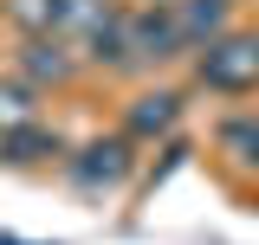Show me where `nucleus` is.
Returning <instances> with one entry per match:
<instances>
[{
	"instance_id": "f257e3e1",
	"label": "nucleus",
	"mask_w": 259,
	"mask_h": 245,
	"mask_svg": "<svg viewBox=\"0 0 259 245\" xmlns=\"http://www.w3.org/2000/svg\"><path fill=\"white\" fill-rule=\"evenodd\" d=\"M194 78H201L207 91H221V97L259 91V39H253V32H227V39H214V45L201 52V65H194Z\"/></svg>"
},
{
	"instance_id": "f03ea898",
	"label": "nucleus",
	"mask_w": 259,
	"mask_h": 245,
	"mask_svg": "<svg viewBox=\"0 0 259 245\" xmlns=\"http://www.w3.org/2000/svg\"><path fill=\"white\" fill-rule=\"evenodd\" d=\"M188 52V32H182V7L175 0H149L130 13V65H162Z\"/></svg>"
},
{
	"instance_id": "7ed1b4c3",
	"label": "nucleus",
	"mask_w": 259,
	"mask_h": 245,
	"mask_svg": "<svg viewBox=\"0 0 259 245\" xmlns=\"http://www.w3.org/2000/svg\"><path fill=\"white\" fill-rule=\"evenodd\" d=\"M130 168H136V155H130L123 136H97V142H84V149L71 155V181L84 187V194H110V187H123Z\"/></svg>"
},
{
	"instance_id": "20e7f679",
	"label": "nucleus",
	"mask_w": 259,
	"mask_h": 245,
	"mask_svg": "<svg viewBox=\"0 0 259 245\" xmlns=\"http://www.w3.org/2000/svg\"><path fill=\"white\" fill-rule=\"evenodd\" d=\"M71 71H78V52H71L65 32H26V45H20V78L26 84H65Z\"/></svg>"
},
{
	"instance_id": "39448f33",
	"label": "nucleus",
	"mask_w": 259,
	"mask_h": 245,
	"mask_svg": "<svg viewBox=\"0 0 259 245\" xmlns=\"http://www.w3.org/2000/svg\"><path fill=\"white\" fill-rule=\"evenodd\" d=\"M175 116H182V97L175 91H143L136 103H130V136H168L175 129Z\"/></svg>"
},
{
	"instance_id": "423d86ee",
	"label": "nucleus",
	"mask_w": 259,
	"mask_h": 245,
	"mask_svg": "<svg viewBox=\"0 0 259 245\" xmlns=\"http://www.w3.org/2000/svg\"><path fill=\"white\" fill-rule=\"evenodd\" d=\"M175 7H182V32H188V45H214V39H227L233 0H175Z\"/></svg>"
},
{
	"instance_id": "0eeeda50",
	"label": "nucleus",
	"mask_w": 259,
	"mask_h": 245,
	"mask_svg": "<svg viewBox=\"0 0 259 245\" xmlns=\"http://www.w3.org/2000/svg\"><path fill=\"white\" fill-rule=\"evenodd\" d=\"M39 155H65V142H59V129H46V122H20V129H7L0 136V161H39Z\"/></svg>"
},
{
	"instance_id": "6e6552de",
	"label": "nucleus",
	"mask_w": 259,
	"mask_h": 245,
	"mask_svg": "<svg viewBox=\"0 0 259 245\" xmlns=\"http://www.w3.org/2000/svg\"><path fill=\"white\" fill-rule=\"evenodd\" d=\"M221 149L233 161H253L259 168V116H227L221 122Z\"/></svg>"
},
{
	"instance_id": "1a4fd4ad",
	"label": "nucleus",
	"mask_w": 259,
	"mask_h": 245,
	"mask_svg": "<svg viewBox=\"0 0 259 245\" xmlns=\"http://www.w3.org/2000/svg\"><path fill=\"white\" fill-rule=\"evenodd\" d=\"M20 122H39L26 78H20V84H0V136H7V129H20Z\"/></svg>"
}]
</instances>
